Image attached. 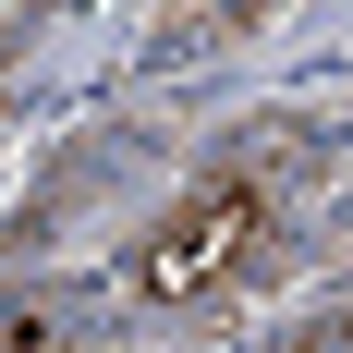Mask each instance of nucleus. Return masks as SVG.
Masks as SVG:
<instances>
[{
	"instance_id": "obj_1",
	"label": "nucleus",
	"mask_w": 353,
	"mask_h": 353,
	"mask_svg": "<svg viewBox=\"0 0 353 353\" xmlns=\"http://www.w3.org/2000/svg\"><path fill=\"white\" fill-rule=\"evenodd\" d=\"M268 256H281V208H268L256 183L208 171L183 208L146 219V244L122 256V281H110V292H134V305H159V317H195V305H219V292H244Z\"/></svg>"
},
{
	"instance_id": "obj_2",
	"label": "nucleus",
	"mask_w": 353,
	"mask_h": 353,
	"mask_svg": "<svg viewBox=\"0 0 353 353\" xmlns=\"http://www.w3.org/2000/svg\"><path fill=\"white\" fill-rule=\"evenodd\" d=\"M219 171H232V183H256L268 208H305V195L329 183V134L305 122V110H268V122H244V146H232Z\"/></svg>"
},
{
	"instance_id": "obj_3",
	"label": "nucleus",
	"mask_w": 353,
	"mask_h": 353,
	"mask_svg": "<svg viewBox=\"0 0 353 353\" xmlns=\"http://www.w3.org/2000/svg\"><path fill=\"white\" fill-rule=\"evenodd\" d=\"M98 305L110 292H61V281L0 292V353H73V341H98Z\"/></svg>"
},
{
	"instance_id": "obj_4",
	"label": "nucleus",
	"mask_w": 353,
	"mask_h": 353,
	"mask_svg": "<svg viewBox=\"0 0 353 353\" xmlns=\"http://www.w3.org/2000/svg\"><path fill=\"white\" fill-rule=\"evenodd\" d=\"M256 353H353V305H329V317H292V329H268Z\"/></svg>"
},
{
	"instance_id": "obj_5",
	"label": "nucleus",
	"mask_w": 353,
	"mask_h": 353,
	"mask_svg": "<svg viewBox=\"0 0 353 353\" xmlns=\"http://www.w3.org/2000/svg\"><path fill=\"white\" fill-rule=\"evenodd\" d=\"M256 12H268V0H195V37H244Z\"/></svg>"
},
{
	"instance_id": "obj_6",
	"label": "nucleus",
	"mask_w": 353,
	"mask_h": 353,
	"mask_svg": "<svg viewBox=\"0 0 353 353\" xmlns=\"http://www.w3.org/2000/svg\"><path fill=\"white\" fill-rule=\"evenodd\" d=\"M0 12H25V0H0Z\"/></svg>"
}]
</instances>
